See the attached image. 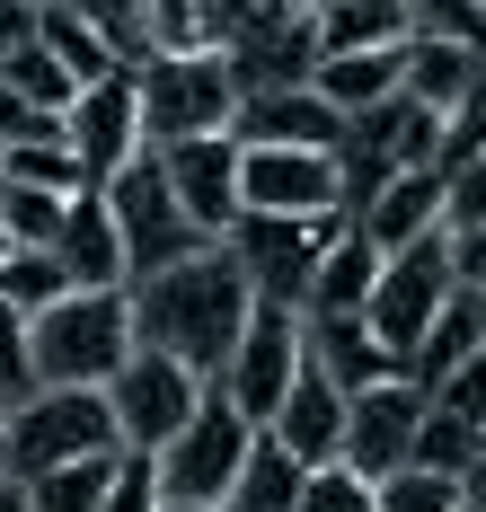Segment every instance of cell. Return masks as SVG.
I'll use <instances>...</instances> for the list:
<instances>
[{
  "mask_svg": "<svg viewBox=\"0 0 486 512\" xmlns=\"http://www.w3.org/2000/svg\"><path fill=\"white\" fill-rule=\"evenodd\" d=\"M124 301H133V345H151L177 371H195L204 389H221V371H230L239 336H248L257 292H248V274H239L230 248H204L186 265H168V274H142Z\"/></svg>",
  "mask_w": 486,
  "mask_h": 512,
  "instance_id": "1",
  "label": "cell"
},
{
  "mask_svg": "<svg viewBox=\"0 0 486 512\" xmlns=\"http://www.w3.org/2000/svg\"><path fill=\"white\" fill-rule=\"evenodd\" d=\"M36 389H107L115 362L133 354V301L124 292H62L54 309L27 318Z\"/></svg>",
  "mask_w": 486,
  "mask_h": 512,
  "instance_id": "2",
  "label": "cell"
},
{
  "mask_svg": "<svg viewBox=\"0 0 486 512\" xmlns=\"http://www.w3.org/2000/svg\"><path fill=\"white\" fill-rule=\"evenodd\" d=\"M124 451L107 415V389H36L27 407L0 424V477H45V468H71V460H107Z\"/></svg>",
  "mask_w": 486,
  "mask_h": 512,
  "instance_id": "3",
  "label": "cell"
},
{
  "mask_svg": "<svg viewBox=\"0 0 486 512\" xmlns=\"http://www.w3.org/2000/svg\"><path fill=\"white\" fill-rule=\"evenodd\" d=\"M133 98H142V151H168V142H195V133H230L239 115V89H230V62L213 45L160 53L133 71Z\"/></svg>",
  "mask_w": 486,
  "mask_h": 512,
  "instance_id": "4",
  "label": "cell"
},
{
  "mask_svg": "<svg viewBox=\"0 0 486 512\" xmlns=\"http://www.w3.org/2000/svg\"><path fill=\"white\" fill-rule=\"evenodd\" d=\"M107 212H115V239H124V274L142 283V274H168V265H186V256H204V248H221V239H204L186 212H177V195H168V177H160V159L142 151L133 168H115L107 186ZM124 283V292H133Z\"/></svg>",
  "mask_w": 486,
  "mask_h": 512,
  "instance_id": "5",
  "label": "cell"
},
{
  "mask_svg": "<svg viewBox=\"0 0 486 512\" xmlns=\"http://www.w3.org/2000/svg\"><path fill=\"white\" fill-rule=\"evenodd\" d=\"M336 230H354V221H345V212H319V221H274V212H239L221 248L239 256L248 292H257L266 309H292V318H301V301H310V274H319V256L336 248Z\"/></svg>",
  "mask_w": 486,
  "mask_h": 512,
  "instance_id": "6",
  "label": "cell"
},
{
  "mask_svg": "<svg viewBox=\"0 0 486 512\" xmlns=\"http://www.w3.org/2000/svg\"><path fill=\"white\" fill-rule=\"evenodd\" d=\"M248 442H257V424L230 407L221 389H204V407L177 424V442H168L160 460H151V477H160V504H213L239 486V468H248Z\"/></svg>",
  "mask_w": 486,
  "mask_h": 512,
  "instance_id": "7",
  "label": "cell"
},
{
  "mask_svg": "<svg viewBox=\"0 0 486 512\" xmlns=\"http://www.w3.org/2000/svg\"><path fill=\"white\" fill-rule=\"evenodd\" d=\"M195 407H204V380L177 371L168 354H151V345H133V354L115 362V380H107V415H115V433H124L133 460H160Z\"/></svg>",
  "mask_w": 486,
  "mask_h": 512,
  "instance_id": "8",
  "label": "cell"
},
{
  "mask_svg": "<svg viewBox=\"0 0 486 512\" xmlns=\"http://www.w3.org/2000/svg\"><path fill=\"white\" fill-rule=\"evenodd\" d=\"M460 283H451V239L433 230V239H416V248L380 256V283H372V336L398 354V371H407V354H416V336H425L433 318H442V301H451Z\"/></svg>",
  "mask_w": 486,
  "mask_h": 512,
  "instance_id": "9",
  "label": "cell"
},
{
  "mask_svg": "<svg viewBox=\"0 0 486 512\" xmlns=\"http://www.w3.org/2000/svg\"><path fill=\"white\" fill-rule=\"evenodd\" d=\"M292 371H301V318L292 309H248V336H239V354H230V371H221V398L248 415L257 433L274 424V407H283V389H292Z\"/></svg>",
  "mask_w": 486,
  "mask_h": 512,
  "instance_id": "10",
  "label": "cell"
},
{
  "mask_svg": "<svg viewBox=\"0 0 486 512\" xmlns=\"http://www.w3.org/2000/svg\"><path fill=\"white\" fill-rule=\"evenodd\" d=\"M239 212H274V221H319V212H336V151L239 142Z\"/></svg>",
  "mask_w": 486,
  "mask_h": 512,
  "instance_id": "11",
  "label": "cell"
},
{
  "mask_svg": "<svg viewBox=\"0 0 486 512\" xmlns=\"http://www.w3.org/2000/svg\"><path fill=\"white\" fill-rule=\"evenodd\" d=\"M416 424H425V389L416 380H380L363 398H345V451L336 460L380 486V477L416 468Z\"/></svg>",
  "mask_w": 486,
  "mask_h": 512,
  "instance_id": "12",
  "label": "cell"
},
{
  "mask_svg": "<svg viewBox=\"0 0 486 512\" xmlns=\"http://www.w3.org/2000/svg\"><path fill=\"white\" fill-rule=\"evenodd\" d=\"M62 133H71V159H80L89 186H107L115 168H133V159H142V98H133V71L89 80V89L71 98V115H62Z\"/></svg>",
  "mask_w": 486,
  "mask_h": 512,
  "instance_id": "13",
  "label": "cell"
},
{
  "mask_svg": "<svg viewBox=\"0 0 486 512\" xmlns=\"http://www.w3.org/2000/svg\"><path fill=\"white\" fill-rule=\"evenodd\" d=\"M151 159H160L177 212H186L204 239H230V221H239V142H230V133H195V142H168V151H151Z\"/></svg>",
  "mask_w": 486,
  "mask_h": 512,
  "instance_id": "14",
  "label": "cell"
},
{
  "mask_svg": "<svg viewBox=\"0 0 486 512\" xmlns=\"http://www.w3.org/2000/svg\"><path fill=\"white\" fill-rule=\"evenodd\" d=\"M230 62V89L239 98H266V89H310V71H319V18L310 9H283L266 27H248V36H230L213 45Z\"/></svg>",
  "mask_w": 486,
  "mask_h": 512,
  "instance_id": "15",
  "label": "cell"
},
{
  "mask_svg": "<svg viewBox=\"0 0 486 512\" xmlns=\"http://www.w3.org/2000/svg\"><path fill=\"white\" fill-rule=\"evenodd\" d=\"M266 433H274L301 468H327L336 451H345V389H336L319 362L301 354V371H292V389H283V407H274Z\"/></svg>",
  "mask_w": 486,
  "mask_h": 512,
  "instance_id": "16",
  "label": "cell"
},
{
  "mask_svg": "<svg viewBox=\"0 0 486 512\" xmlns=\"http://www.w3.org/2000/svg\"><path fill=\"white\" fill-rule=\"evenodd\" d=\"M230 142H274V151H336L345 142V115L319 89H266V98H239L230 115Z\"/></svg>",
  "mask_w": 486,
  "mask_h": 512,
  "instance_id": "17",
  "label": "cell"
},
{
  "mask_svg": "<svg viewBox=\"0 0 486 512\" xmlns=\"http://www.w3.org/2000/svg\"><path fill=\"white\" fill-rule=\"evenodd\" d=\"M54 265L71 274V292H124V239H115V212L98 186H80L71 212H62V239H54Z\"/></svg>",
  "mask_w": 486,
  "mask_h": 512,
  "instance_id": "18",
  "label": "cell"
},
{
  "mask_svg": "<svg viewBox=\"0 0 486 512\" xmlns=\"http://www.w3.org/2000/svg\"><path fill=\"white\" fill-rule=\"evenodd\" d=\"M301 354L319 362L345 398H363V389H380V380H398V354L372 336V318H301Z\"/></svg>",
  "mask_w": 486,
  "mask_h": 512,
  "instance_id": "19",
  "label": "cell"
},
{
  "mask_svg": "<svg viewBox=\"0 0 486 512\" xmlns=\"http://www.w3.org/2000/svg\"><path fill=\"white\" fill-rule=\"evenodd\" d=\"M478 62H486V45H460V36H407V45H398V89L425 98L433 115H451V106L478 89Z\"/></svg>",
  "mask_w": 486,
  "mask_h": 512,
  "instance_id": "20",
  "label": "cell"
},
{
  "mask_svg": "<svg viewBox=\"0 0 486 512\" xmlns=\"http://www.w3.org/2000/svg\"><path fill=\"white\" fill-rule=\"evenodd\" d=\"M354 230H363L380 256H398V248H416V239H433V230H442V177H433V168H407V177H389Z\"/></svg>",
  "mask_w": 486,
  "mask_h": 512,
  "instance_id": "21",
  "label": "cell"
},
{
  "mask_svg": "<svg viewBox=\"0 0 486 512\" xmlns=\"http://www.w3.org/2000/svg\"><path fill=\"white\" fill-rule=\"evenodd\" d=\"M345 124H354V133H363L398 177L442 159V115H433L425 98H407V89H398V98H380V106H363V115H345Z\"/></svg>",
  "mask_w": 486,
  "mask_h": 512,
  "instance_id": "22",
  "label": "cell"
},
{
  "mask_svg": "<svg viewBox=\"0 0 486 512\" xmlns=\"http://www.w3.org/2000/svg\"><path fill=\"white\" fill-rule=\"evenodd\" d=\"M478 345H486V292H451V301H442V318L416 336V354H407V371H398V380H416V389L433 398V389H442L460 362L478 354Z\"/></svg>",
  "mask_w": 486,
  "mask_h": 512,
  "instance_id": "23",
  "label": "cell"
},
{
  "mask_svg": "<svg viewBox=\"0 0 486 512\" xmlns=\"http://www.w3.org/2000/svg\"><path fill=\"white\" fill-rule=\"evenodd\" d=\"M372 283H380V248L363 230H336V248H327L319 274H310L301 318H363V309H372Z\"/></svg>",
  "mask_w": 486,
  "mask_h": 512,
  "instance_id": "24",
  "label": "cell"
},
{
  "mask_svg": "<svg viewBox=\"0 0 486 512\" xmlns=\"http://www.w3.org/2000/svg\"><path fill=\"white\" fill-rule=\"evenodd\" d=\"M407 36H416L407 0H327L319 9V62L327 53H398Z\"/></svg>",
  "mask_w": 486,
  "mask_h": 512,
  "instance_id": "25",
  "label": "cell"
},
{
  "mask_svg": "<svg viewBox=\"0 0 486 512\" xmlns=\"http://www.w3.org/2000/svg\"><path fill=\"white\" fill-rule=\"evenodd\" d=\"M301 486H310V468L292 460L274 433L248 442V468H239V486L221 495V512H301Z\"/></svg>",
  "mask_w": 486,
  "mask_h": 512,
  "instance_id": "26",
  "label": "cell"
},
{
  "mask_svg": "<svg viewBox=\"0 0 486 512\" xmlns=\"http://www.w3.org/2000/svg\"><path fill=\"white\" fill-rule=\"evenodd\" d=\"M310 89H319L336 115H363V106L398 98V53H327L319 71H310Z\"/></svg>",
  "mask_w": 486,
  "mask_h": 512,
  "instance_id": "27",
  "label": "cell"
},
{
  "mask_svg": "<svg viewBox=\"0 0 486 512\" xmlns=\"http://www.w3.org/2000/svg\"><path fill=\"white\" fill-rule=\"evenodd\" d=\"M71 18L115 53V71H142V62H160V36H151V9L142 0H71Z\"/></svg>",
  "mask_w": 486,
  "mask_h": 512,
  "instance_id": "28",
  "label": "cell"
},
{
  "mask_svg": "<svg viewBox=\"0 0 486 512\" xmlns=\"http://www.w3.org/2000/svg\"><path fill=\"white\" fill-rule=\"evenodd\" d=\"M115 468H124V451H107V460H71V468H45V477H27V504H36V512H107Z\"/></svg>",
  "mask_w": 486,
  "mask_h": 512,
  "instance_id": "29",
  "label": "cell"
},
{
  "mask_svg": "<svg viewBox=\"0 0 486 512\" xmlns=\"http://www.w3.org/2000/svg\"><path fill=\"white\" fill-rule=\"evenodd\" d=\"M0 89H18V98L54 106V115H71V98H80V80H71V71H62L54 53H45V36L9 45V62H0Z\"/></svg>",
  "mask_w": 486,
  "mask_h": 512,
  "instance_id": "30",
  "label": "cell"
},
{
  "mask_svg": "<svg viewBox=\"0 0 486 512\" xmlns=\"http://www.w3.org/2000/svg\"><path fill=\"white\" fill-rule=\"evenodd\" d=\"M478 451H486V433H478V424L425 398V424H416V468H433V477H460V468L478 460Z\"/></svg>",
  "mask_w": 486,
  "mask_h": 512,
  "instance_id": "31",
  "label": "cell"
},
{
  "mask_svg": "<svg viewBox=\"0 0 486 512\" xmlns=\"http://www.w3.org/2000/svg\"><path fill=\"white\" fill-rule=\"evenodd\" d=\"M62 292H71V274L54 265V248H9V265H0V301L18 309V318L54 309Z\"/></svg>",
  "mask_w": 486,
  "mask_h": 512,
  "instance_id": "32",
  "label": "cell"
},
{
  "mask_svg": "<svg viewBox=\"0 0 486 512\" xmlns=\"http://www.w3.org/2000/svg\"><path fill=\"white\" fill-rule=\"evenodd\" d=\"M36 36H45V53H54L62 71H71V80H80V89H89V80H115V53L98 45V36H89V27H80V18H71V0H62V9H45V18H36Z\"/></svg>",
  "mask_w": 486,
  "mask_h": 512,
  "instance_id": "33",
  "label": "cell"
},
{
  "mask_svg": "<svg viewBox=\"0 0 486 512\" xmlns=\"http://www.w3.org/2000/svg\"><path fill=\"white\" fill-rule=\"evenodd\" d=\"M62 212H71V195L0 186V230H9V248H54V239H62Z\"/></svg>",
  "mask_w": 486,
  "mask_h": 512,
  "instance_id": "34",
  "label": "cell"
},
{
  "mask_svg": "<svg viewBox=\"0 0 486 512\" xmlns=\"http://www.w3.org/2000/svg\"><path fill=\"white\" fill-rule=\"evenodd\" d=\"M0 177H9V186H45V195H80V186H89V177H80V159H71V142L0 151Z\"/></svg>",
  "mask_w": 486,
  "mask_h": 512,
  "instance_id": "35",
  "label": "cell"
},
{
  "mask_svg": "<svg viewBox=\"0 0 486 512\" xmlns=\"http://www.w3.org/2000/svg\"><path fill=\"white\" fill-rule=\"evenodd\" d=\"M36 398V354H27V318L0 301V415H18Z\"/></svg>",
  "mask_w": 486,
  "mask_h": 512,
  "instance_id": "36",
  "label": "cell"
},
{
  "mask_svg": "<svg viewBox=\"0 0 486 512\" xmlns=\"http://www.w3.org/2000/svg\"><path fill=\"white\" fill-rule=\"evenodd\" d=\"M301 512H380V486H372V477H354L345 460H327V468H310Z\"/></svg>",
  "mask_w": 486,
  "mask_h": 512,
  "instance_id": "37",
  "label": "cell"
},
{
  "mask_svg": "<svg viewBox=\"0 0 486 512\" xmlns=\"http://www.w3.org/2000/svg\"><path fill=\"white\" fill-rule=\"evenodd\" d=\"M380 512H460V477L398 468V477H380Z\"/></svg>",
  "mask_w": 486,
  "mask_h": 512,
  "instance_id": "38",
  "label": "cell"
},
{
  "mask_svg": "<svg viewBox=\"0 0 486 512\" xmlns=\"http://www.w3.org/2000/svg\"><path fill=\"white\" fill-rule=\"evenodd\" d=\"M407 27H416V36H460V45H486V0H407Z\"/></svg>",
  "mask_w": 486,
  "mask_h": 512,
  "instance_id": "39",
  "label": "cell"
},
{
  "mask_svg": "<svg viewBox=\"0 0 486 512\" xmlns=\"http://www.w3.org/2000/svg\"><path fill=\"white\" fill-rule=\"evenodd\" d=\"M292 0H195V18H204V45H230V36H248V27H266L283 18Z\"/></svg>",
  "mask_w": 486,
  "mask_h": 512,
  "instance_id": "40",
  "label": "cell"
},
{
  "mask_svg": "<svg viewBox=\"0 0 486 512\" xmlns=\"http://www.w3.org/2000/svg\"><path fill=\"white\" fill-rule=\"evenodd\" d=\"M486 221V159H469L460 177H442V230H478Z\"/></svg>",
  "mask_w": 486,
  "mask_h": 512,
  "instance_id": "41",
  "label": "cell"
},
{
  "mask_svg": "<svg viewBox=\"0 0 486 512\" xmlns=\"http://www.w3.org/2000/svg\"><path fill=\"white\" fill-rule=\"evenodd\" d=\"M433 407L469 415V424H478V433H486V345H478V354H469V362H460V371H451L442 389H433Z\"/></svg>",
  "mask_w": 486,
  "mask_h": 512,
  "instance_id": "42",
  "label": "cell"
},
{
  "mask_svg": "<svg viewBox=\"0 0 486 512\" xmlns=\"http://www.w3.org/2000/svg\"><path fill=\"white\" fill-rule=\"evenodd\" d=\"M142 9H151V36H160V53L204 45V18H195V0H142Z\"/></svg>",
  "mask_w": 486,
  "mask_h": 512,
  "instance_id": "43",
  "label": "cell"
},
{
  "mask_svg": "<svg viewBox=\"0 0 486 512\" xmlns=\"http://www.w3.org/2000/svg\"><path fill=\"white\" fill-rule=\"evenodd\" d=\"M107 512H160V477H151V460L124 451V468H115V486H107Z\"/></svg>",
  "mask_w": 486,
  "mask_h": 512,
  "instance_id": "44",
  "label": "cell"
},
{
  "mask_svg": "<svg viewBox=\"0 0 486 512\" xmlns=\"http://www.w3.org/2000/svg\"><path fill=\"white\" fill-rule=\"evenodd\" d=\"M442 239H451V283L460 292H486V221L478 230H442Z\"/></svg>",
  "mask_w": 486,
  "mask_h": 512,
  "instance_id": "45",
  "label": "cell"
},
{
  "mask_svg": "<svg viewBox=\"0 0 486 512\" xmlns=\"http://www.w3.org/2000/svg\"><path fill=\"white\" fill-rule=\"evenodd\" d=\"M460 504H469V512H486V451H478L469 468H460Z\"/></svg>",
  "mask_w": 486,
  "mask_h": 512,
  "instance_id": "46",
  "label": "cell"
},
{
  "mask_svg": "<svg viewBox=\"0 0 486 512\" xmlns=\"http://www.w3.org/2000/svg\"><path fill=\"white\" fill-rule=\"evenodd\" d=\"M0 512H36V504H27V486H18V477H0Z\"/></svg>",
  "mask_w": 486,
  "mask_h": 512,
  "instance_id": "47",
  "label": "cell"
},
{
  "mask_svg": "<svg viewBox=\"0 0 486 512\" xmlns=\"http://www.w3.org/2000/svg\"><path fill=\"white\" fill-rule=\"evenodd\" d=\"M18 9H36V18H45V9H62V0H18Z\"/></svg>",
  "mask_w": 486,
  "mask_h": 512,
  "instance_id": "48",
  "label": "cell"
},
{
  "mask_svg": "<svg viewBox=\"0 0 486 512\" xmlns=\"http://www.w3.org/2000/svg\"><path fill=\"white\" fill-rule=\"evenodd\" d=\"M160 512H213V504H160Z\"/></svg>",
  "mask_w": 486,
  "mask_h": 512,
  "instance_id": "49",
  "label": "cell"
},
{
  "mask_svg": "<svg viewBox=\"0 0 486 512\" xmlns=\"http://www.w3.org/2000/svg\"><path fill=\"white\" fill-rule=\"evenodd\" d=\"M292 9H310V18H319V9H327V0H292Z\"/></svg>",
  "mask_w": 486,
  "mask_h": 512,
  "instance_id": "50",
  "label": "cell"
},
{
  "mask_svg": "<svg viewBox=\"0 0 486 512\" xmlns=\"http://www.w3.org/2000/svg\"><path fill=\"white\" fill-rule=\"evenodd\" d=\"M0 265H9V230H0Z\"/></svg>",
  "mask_w": 486,
  "mask_h": 512,
  "instance_id": "51",
  "label": "cell"
},
{
  "mask_svg": "<svg viewBox=\"0 0 486 512\" xmlns=\"http://www.w3.org/2000/svg\"><path fill=\"white\" fill-rule=\"evenodd\" d=\"M0 186H9V177H0Z\"/></svg>",
  "mask_w": 486,
  "mask_h": 512,
  "instance_id": "52",
  "label": "cell"
},
{
  "mask_svg": "<svg viewBox=\"0 0 486 512\" xmlns=\"http://www.w3.org/2000/svg\"><path fill=\"white\" fill-rule=\"evenodd\" d=\"M0 424H9V415H0Z\"/></svg>",
  "mask_w": 486,
  "mask_h": 512,
  "instance_id": "53",
  "label": "cell"
},
{
  "mask_svg": "<svg viewBox=\"0 0 486 512\" xmlns=\"http://www.w3.org/2000/svg\"><path fill=\"white\" fill-rule=\"evenodd\" d=\"M460 512H469V504H460Z\"/></svg>",
  "mask_w": 486,
  "mask_h": 512,
  "instance_id": "54",
  "label": "cell"
}]
</instances>
